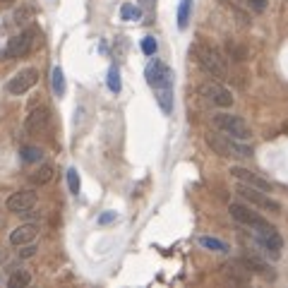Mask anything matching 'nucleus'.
<instances>
[{
  "label": "nucleus",
  "mask_w": 288,
  "mask_h": 288,
  "mask_svg": "<svg viewBox=\"0 0 288 288\" xmlns=\"http://www.w3.org/2000/svg\"><path fill=\"white\" fill-rule=\"evenodd\" d=\"M235 192H238L243 199H247L250 204L262 206V209H269V211H274V214H279V211H281V204H279L276 199H272V197H269V192L257 190V188L245 185V183H238V185H235Z\"/></svg>",
  "instance_id": "423d86ee"
},
{
  "label": "nucleus",
  "mask_w": 288,
  "mask_h": 288,
  "mask_svg": "<svg viewBox=\"0 0 288 288\" xmlns=\"http://www.w3.org/2000/svg\"><path fill=\"white\" fill-rule=\"evenodd\" d=\"M231 176H233L238 183H245V185H252V188H257V190H264V192H272V183L269 180L260 178L257 173H252V171H247V168H240V166H233L231 171H228Z\"/></svg>",
  "instance_id": "9b49d317"
},
{
  "label": "nucleus",
  "mask_w": 288,
  "mask_h": 288,
  "mask_svg": "<svg viewBox=\"0 0 288 288\" xmlns=\"http://www.w3.org/2000/svg\"><path fill=\"white\" fill-rule=\"evenodd\" d=\"M113 221H118V214H115V211H106V214L98 216V226H108Z\"/></svg>",
  "instance_id": "393cba45"
},
{
  "label": "nucleus",
  "mask_w": 288,
  "mask_h": 288,
  "mask_svg": "<svg viewBox=\"0 0 288 288\" xmlns=\"http://www.w3.org/2000/svg\"><path fill=\"white\" fill-rule=\"evenodd\" d=\"M199 245L204 247V250H211V252H228V250H231L223 240H219V238H209V235H202V238H199Z\"/></svg>",
  "instance_id": "f3484780"
},
{
  "label": "nucleus",
  "mask_w": 288,
  "mask_h": 288,
  "mask_svg": "<svg viewBox=\"0 0 288 288\" xmlns=\"http://www.w3.org/2000/svg\"><path fill=\"white\" fill-rule=\"evenodd\" d=\"M206 144L216 151L219 156H226V159H238V161H245V159H252V147L245 144L243 139H235L231 135H223V132H209L206 135Z\"/></svg>",
  "instance_id": "f257e3e1"
},
{
  "label": "nucleus",
  "mask_w": 288,
  "mask_h": 288,
  "mask_svg": "<svg viewBox=\"0 0 288 288\" xmlns=\"http://www.w3.org/2000/svg\"><path fill=\"white\" fill-rule=\"evenodd\" d=\"M29 281H31V276H29V272H24V269H19V272H14L10 279H7V286L10 288H19V286H27Z\"/></svg>",
  "instance_id": "aec40b11"
},
{
  "label": "nucleus",
  "mask_w": 288,
  "mask_h": 288,
  "mask_svg": "<svg viewBox=\"0 0 288 288\" xmlns=\"http://www.w3.org/2000/svg\"><path fill=\"white\" fill-rule=\"evenodd\" d=\"M51 178H53V168H51V166H43V168H39V171L31 176V183H36V185H43V183H48Z\"/></svg>",
  "instance_id": "412c9836"
},
{
  "label": "nucleus",
  "mask_w": 288,
  "mask_h": 288,
  "mask_svg": "<svg viewBox=\"0 0 288 288\" xmlns=\"http://www.w3.org/2000/svg\"><path fill=\"white\" fill-rule=\"evenodd\" d=\"M39 82V72L34 68H27V70H19L14 77H10L7 80V84H5V92L12 96H19L24 94V92H29L34 84Z\"/></svg>",
  "instance_id": "6e6552de"
},
{
  "label": "nucleus",
  "mask_w": 288,
  "mask_h": 288,
  "mask_svg": "<svg viewBox=\"0 0 288 288\" xmlns=\"http://www.w3.org/2000/svg\"><path fill=\"white\" fill-rule=\"evenodd\" d=\"M190 53L194 55V60L199 63V68L204 70L206 75H211V77H216V80H226V75H228L226 60H223V58H221L214 48L194 43V46L190 48Z\"/></svg>",
  "instance_id": "f03ea898"
},
{
  "label": "nucleus",
  "mask_w": 288,
  "mask_h": 288,
  "mask_svg": "<svg viewBox=\"0 0 288 288\" xmlns=\"http://www.w3.org/2000/svg\"><path fill=\"white\" fill-rule=\"evenodd\" d=\"M22 161L24 164H39V161H43V149L41 147H22Z\"/></svg>",
  "instance_id": "dca6fc26"
},
{
  "label": "nucleus",
  "mask_w": 288,
  "mask_h": 288,
  "mask_svg": "<svg viewBox=\"0 0 288 288\" xmlns=\"http://www.w3.org/2000/svg\"><path fill=\"white\" fill-rule=\"evenodd\" d=\"M0 2H7V0H0Z\"/></svg>",
  "instance_id": "cd10ccee"
},
{
  "label": "nucleus",
  "mask_w": 288,
  "mask_h": 288,
  "mask_svg": "<svg viewBox=\"0 0 288 288\" xmlns=\"http://www.w3.org/2000/svg\"><path fill=\"white\" fill-rule=\"evenodd\" d=\"M34 204H36V192L34 190H19L7 197V209L12 214H27L34 209Z\"/></svg>",
  "instance_id": "9d476101"
},
{
  "label": "nucleus",
  "mask_w": 288,
  "mask_h": 288,
  "mask_svg": "<svg viewBox=\"0 0 288 288\" xmlns=\"http://www.w3.org/2000/svg\"><path fill=\"white\" fill-rule=\"evenodd\" d=\"M199 94L204 96L206 101H211L214 106H221V108L233 106V94L226 87H221L219 82H204L199 87Z\"/></svg>",
  "instance_id": "1a4fd4ad"
},
{
  "label": "nucleus",
  "mask_w": 288,
  "mask_h": 288,
  "mask_svg": "<svg viewBox=\"0 0 288 288\" xmlns=\"http://www.w3.org/2000/svg\"><path fill=\"white\" fill-rule=\"evenodd\" d=\"M228 211H231V216H233L238 223L247 226L250 231H272V228H274L264 216H260L257 211H252L250 206L238 204V202H233V204L228 206Z\"/></svg>",
  "instance_id": "20e7f679"
},
{
  "label": "nucleus",
  "mask_w": 288,
  "mask_h": 288,
  "mask_svg": "<svg viewBox=\"0 0 288 288\" xmlns=\"http://www.w3.org/2000/svg\"><path fill=\"white\" fill-rule=\"evenodd\" d=\"M51 84H53V94L58 98H63L65 94V75H63V68H53L51 72Z\"/></svg>",
  "instance_id": "2eb2a0df"
},
{
  "label": "nucleus",
  "mask_w": 288,
  "mask_h": 288,
  "mask_svg": "<svg viewBox=\"0 0 288 288\" xmlns=\"http://www.w3.org/2000/svg\"><path fill=\"white\" fill-rule=\"evenodd\" d=\"M214 127L223 132V135H231L235 139H247L252 135L250 125L240 118V115H231V113H216L214 115Z\"/></svg>",
  "instance_id": "7ed1b4c3"
},
{
  "label": "nucleus",
  "mask_w": 288,
  "mask_h": 288,
  "mask_svg": "<svg viewBox=\"0 0 288 288\" xmlns=\"http://www.w3.org/2000/svg\"><path fill=\"white\" fill-rule=\"evenodd\" d=\"M156 51H159L156 39H154V36H144V39H142V53H144V55H154Z\"/></svg>",
  "instance_id": "b1692460"
},
{
  "label": "nucleus",
  "mask_w": 288,
  "mask_h": 288,
  "mask_svg": "<svg viewBox=\"0 0 288 288\" xmlns=\"http://www.w3.org/2000/svg\"><path fill=\"white\" fill-rule=\"evenodd\" d=\"M120 19H125V22H139L142 19V10H139L137 5H132V2H125L123 7H120Z\"/></svg>",
  "instance_id": "6ab92c4d"
},
{
  "label": "nucleus",
  "mask_w": 288,
  "mask_h": 288,
  "mask_svg": "<svg viewBox=\"0 0 288 288\" xmlns=\"http://www.w3.org/2000/svg\"><path fill=\"white\" fill-rule=\"evenodd\" d=\"M34 252H36V245H34V243H27V245H22V250H19V257L24 260V257H31Z\"/></svg>",
  "instance_id": "a878e982"
},
{
  "label": "nucleus",
  "mask_w": 288,
  "mask_h": 288,
  "mask_svg": "<svg viewBox=\"0 0 288 288\" xmlns=\"http://www.w3.org/2000/svg\"><path fill=\"white\" fill-rule=\"evenodd\" d=\"M46 125H48V108H43L41 106V108H34L27 115L24 130H27V132H41Z\"/></svg>",
  "instance_id": "f8f14e48"
},
{
  "label": "nucleus",
  "mask_w": 288,
  "mask_h": 288,
  "mask_svg": "<svg viewBox=\"0 0 288 288\" xmlns=\"http://www.w3.org/2000/svg\"><path fill=\"white\" fill-rule=\"evenodd\" d=\"M156 92V101H159V106L164 110L166 115L173 110V87H159V89H154Z\"/></svg>",
  "instance_id": "4468645a"
},
{
  "label": "nucleus",
  "mask_w": 288,
  "mask_h": 288,
  "mask_svg": "<svg viewBox=\"0 0 288 288\" xmlns=\"http://www.w3.org/2000/svg\"><path fill=\"white\" fill-rule=\"evenodd\" d=\"M154 2H156V0H139V5H144V7H151Z\"/></svg>",
  "instance_id": "bb28decb"
},
{
  "label": "nucleus",
  "mask_w": 288,
  "mask_h": 288,
  "mask_svg": "<svg viewBox=\"0 0 288 288\" xmlns=\"http://www.w3.org/2000/svg\"><path fill=\"white\" fill-rule=\"evenodd\" d=\"M190 14H192V0H180V5H178V27L180 29H188Z\"/></svg>",
  "instance_id": "a211bd4d"
},
{
  "label": "nucleus",
  "mask_w": 288,
  "mask_h": 288,
  "mask_svg": "<svg viewBox=\"0 0 288 288\" xmlns=\"http://www.w3.org/2000/svg\"><path fill=\"white\" fill-rule=\"evenodd\" d=\"M68 188L72 194H80V173H77V168L68 171Z\"/></svg>",
  "instance_id": "5701e85b"
},
{
  "label": "nucleus",
  "mask_w": 288,
  "mask_h": 288,
  "mask_svg": "<svg viewBox=\"0 0 288 288\" xmlns=\"http://www.w3.org/2000/svg\"><path fill=\"white\" fill-rule=\"evenodd\" d=\"M120 87H123V84H120V70L113 65V68L108 70V89L113 92V94H118Z\"/></svg>",
  "instance_id": "4be33fe9"
},
{
  "label": "nucleus",
  "mask_w": 288,
  "mask_h": 288,
  "mask_svg": "<svg viewBox=\"0 0 288 288\" xmlns=\"http://www.w3.org/2000/svg\"><path fill=\"white\" fill-rule=\"evenodd\" d=\"M34 41H36V29H27L22 34H17L14 39H10V43L5 46V51L0 53L2 60H14V58H24V55L34 48Z\"/></svg>",
  "instance_id": "39448f33"
},
{
  "label": "nucleus",
  "mask_w": 288,
  "mask_h": 288,
  "mask_svg": "<svg viewBox=\"0 0 288 288\" xmlns=\"http://www.w3.org/2000/svg\"><path fill=\"white\" fill-rule=\"evenodd\" d=\"M36 233H39V226L24 223V226L14 228L12 233H10V243H12V245H27V243H31V240L36 238Z\"/></svg>",
  "instance_id": "ddd939ff"
},
{
  "label": "nucleus",
  "mask_w": 288,
  "mask_h": 288,
  "mask_svg": "<svg viewBox=\"0 0 288 288\" xmlns=\"http://www.w3.org/2000/svg\"><path fill=\"white\" fill-rule=\"evenodd\" d=\"M144 77H147V84L151 89H159V87H173V70L168 68L161 60H151L147 70H144Z\"/></svg>",
  "instance_id": "0eeeda50"
}]
</instances>
